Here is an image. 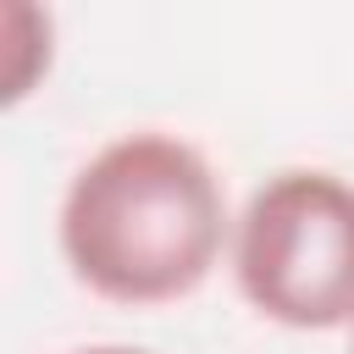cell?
<instances>
[{
    "mask_svg": "<svg viewBox=\"0 0 354 354\" xmlns=\"http://www.w3.org/2000/svg\"><path fill=\"white\" fill-rule=\"evenodd\" d=\"M232 205L210 155L166 127L105 138L55 210V243L77 288L122 310H160L210 282L232 249Z\"/></svg>",
    "mask_w": 354,
    "mask_h": 354,
    "instance_id": "1",
    "label": "cell"
},
{
    "mask_svg": "<svg viewBox=\"0 0 354 354\" xmlns=\"http://www.w3.org/2000/svg\"><path fill=\"white\" fill-rule=\"evenodd\" d=\"M238 299L288 332L354 326V183L326 166L271 171L232 221Z\"/></svg>",
    "mask_w": 354,
    "mask_h": 354,
    "instance_id": "2",
    "label": "cell"
},
{
    "mask_svg": "<svg viewBox=\"0 0 354 354\" xmlns=\"http://www.w3.org/2000/svg\"><path fill=\"white\" fill-rule=\"evenodd\" d=\"M0 39H6V105H22L39 77H50V55H55V17L28 6V0H6L0 11Z\"/></svg>",
    "mask_w": 354,
    "mask_h": 354,
    "instance_id": "3",
    "label": "cell"
},
{
    "mask_svg": "<svg viewBox=\"0 0 354 354\" xmlns=\"http://www.w3.org/2000/svg\"><path fill=\"white\" fill-rule=\"evenodd\" d=\"M72 354H155V348H138V343H83Z\"/></svg>",
    "mask_w": 354,
    "mask_h": 354,
    "instance_id": "4",
    "label": "cell"
}]
</instances>
